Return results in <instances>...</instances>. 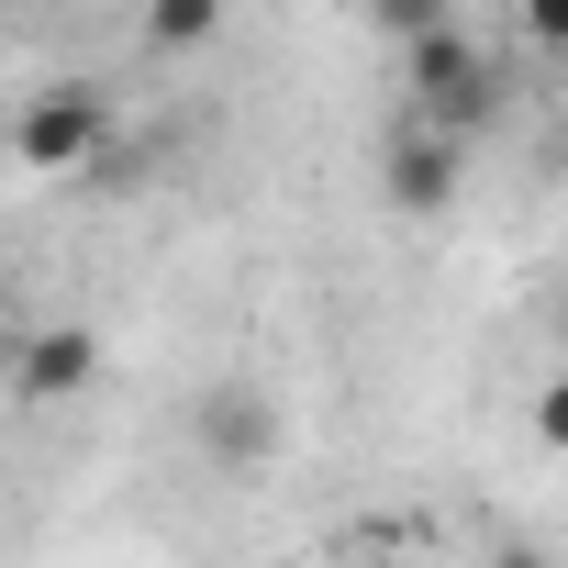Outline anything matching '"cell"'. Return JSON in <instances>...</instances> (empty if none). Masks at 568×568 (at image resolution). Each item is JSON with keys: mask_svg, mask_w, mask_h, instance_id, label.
Masks as SVG:
<instances>
[{"mask_svg": "<svg viewBox=\"0 0 568 568\" xmlns=\"http://www.w3.org/2000/svg\"><path fill=\"white\" fill-rule=\"evenodd\" d=\"M402 90H413V112H424L435 134H468V123H490V112H501V68H490L457 23H435V34H413V45H402Z\"/></svg>", "mask_w": 568, "mask_h": 568, "instance_id": "1", "label": "cell"}, {"mask_svg": "<svg viewBox=\"0 0 568 568\" xmlns=\"http://www.w3.org/2000/svg\"><path fill=\"white\" fill-rule=\"evenodd\" d=\"M101 145H112L101 90H34V101L12 112V156H23V168H45V179H79Z\"/></svg>", "mask_w": 568, "mask_h": 568, "instance_id": "2", "label": "cell"}, {"mask_svg": "<svg viewBox=\"0 0 568 568\" xmlns=\"http://www.w3.org/2000/svg\"><path fill=\"white\" fill-rule=\"evenodd\" d=\"M379 201H390V212H413V223H435V212L457 201V134L402 123V134H390V156H379Z\"/></svg>", "mask_w": 568, "mask_h": 568, "instance_id": "3", "label": "cell"}, {"mask_svg": "<svg viewBox=\"0 0 568 568\" xmlns=\"http://www.w3.org/2000/svg\"><path fill=\"white\" fill-rule=\"evenodd\" d=\"M101 379V335L90 324H45V335H23V357H12V390L23 402H79Z\"/></svg>", "mask_w": 568, "mask_h": 568, "instance_id": "4", "label": "cell"}, {"mask_svg": "<svg viewBox=\"0 0 568 568\" xmlns=\"http://www.w3.org/2000/svg\"><path fill=\"white\" fill-rule=\"evenodd\" d=\"M201 457L212 468H267L278 457V413L256 390H201Z\"/></svg>", "mask_w": 568, "mask_h": 568, "instance_id": "5", "label": "cell"}, {"mask_svg": "<svg viewBox=\"0 0 568 568\" xmlns=\"http://www.w3.org/2000/svg\"><path fill=\"white\" fill-rule=\"evenodd\" d=\"M223 34V0H145V57H190Z\"/></svg>", "mask_w": 568, "mask_h": 568, "instance_id": "6", "label": "cell"}, {"mask_svg": "<svg viewBox=\"0 0 568 568\" xmlns=\"http://www.w3.org/2000/svg\"><path fill=\"white\" fill-rule=\"evenodd\" d=\"M368 23H379L390 45H413V34H435V23H457V0H368Z\"/></svg>", "mask_w": 568, "mask_h": 568, "instance_id": "7", "label": "cell"}, {"mask_svg": "<svg viewBox=\"0 0 568 568\" xmlns=\"http://www.w3.org/2000/svg\"><path fill=\"white\" fill-rule=\"evenodd\" d=\"M535 446H557V457H568V379H546V390H535Z\"/></svg>", "mask_w": 568, "mask_h": 568, "instance_id": "8", "label": "cell"}, {"mask_svg": "<svg viewBox=\"0 0 568 568\" xmlns=\"http://www.w3.org/2000/svg\"><path fill=\"white\" fill-rule=\"evenodd\" d=\"M524 34H535L546 57H568V0H524Z\"/></svg>", "mask_w": 568, "mask_h": 568, "instance_id": "9", "label": "cell"}, {"mask_svg": "<svg viewBox=\"0 0 568 568\" xmlns=\"http://www.w3.org/2000/svg\"><path fill=\"white\" fill-rule=\"evenodd\" d=\"M12 168H23V156H12V123H0V179H12Z\"/></svg>", "mask_w": 568, "mask_h": 568, "instance_id": "10", "label": "cell"}, {"mask_svg": "<svg viewBox=\"0 0 568 568\" xmlns=\"http://www.w3.org/2000/svg\"><path fill=\"white\" fill-rule=\"evenodd\" d=\"M490 568H546V557H490Z\"/></svg>", "mask_w": 568, "mask_h": 568, "instance_id": "11", "label": "cell"}]
</instances>
